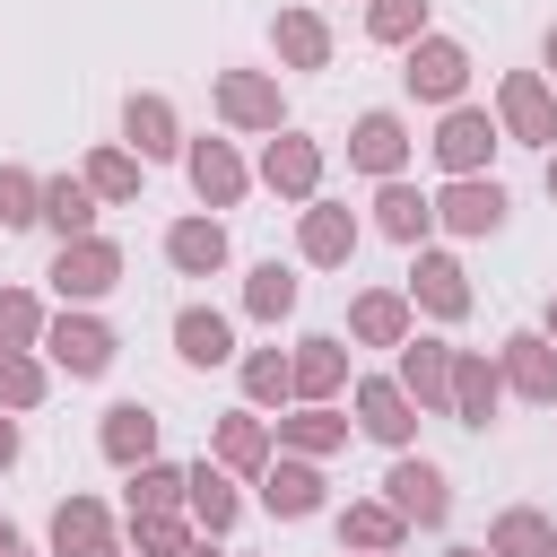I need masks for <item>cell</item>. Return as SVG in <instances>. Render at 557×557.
<instances>
[{"label":"cell","mask_w":557,"mask_h":557,"mask_svg":"<svg viewBox=\"0 0 557 557\" xmlns=\"http://www.w3.org/2000/svg\"><path fill=\"white\" fill-rule=\"evenodd\" d=\"M113 357H122V339H113L104 313H87V305H61V313H52V331H44V366H52V374L96 383V374H113Z\"/></svg>","instance_id":"cell-1"},{"label":"cell","mask_w":557,"mask_h":557,"mask_svg":"<svg viewBox=\"0 0 557 557\" xmlns=\"http://www.w3.org/2000/svg\"><path fill=\"white\" fill-rule=\"evenodd\" d=\"M209 104H218V122L244 131V139H278V131H287V96H278L270 70H218V78H209Z\"/></svg>","instance_id":"cell-2"},{"label":"cell","mask_w":557,"mask_h":557,"mask_svg":"<svg viewBox=\"0 0 557 557\" xmlns=\"http://www.w3.org/2000/svg\"><path fill=\"white\" fill-rule=\"evenodd\" d=\"M44 278H52V296H61V305H104V296L122 287V244H113V235H78V244H61V252H52V270H44Z\"/></svg>","instance_id":"cell-3"},{"label":"cell","mask_w":557,"mask_h":557,"mask_svg":"<svg viewBox=\"0 0 557 557\" xmlns=\"http://www.w3.org/2000/svg\"><path fill=\"white\" fill-rule=\"evenodd\" d=\"M392 357H400L392 383L418 400V418H453V339H444V331H409Z\"/></svg>","instance_id":"cell-4"},{"label":"cell","mask_w":557,"mask_h":557,"mask_svg":"<svg viewBox=\"0 0 557 557\" xmlns=\"http://www.w3.org/2000/svg\"><path fill=\"white\" fill-rule=\"evenodd\" d=\"M383 505H392L409 531H444V522H453V479H444L435 461H418V453H392V470H383Z\"/></svg>","instance_id":"cell-5"},{"label":"cell","mask_w":557,"mask_h":557,"mask_svg":"<svg viewBox=\"0 0 557 557\" xmlns=\"http://www.w3.org/2000/svg\"><path fill=\"white\" fill-rule=\"evenodd\" d=\"M400 87L418 96V104H461V87H470V44H453V35H418L409 52H400Z\"/></svg>","instance_id":"cell-6"},{"label":"cell","mask_w":557,"mask_h":557,"mask_svg":"<svg viewBox=\"0 0 557 557\" xmlns=\"http://www.w3.org/2000/svg\"><path fill=\"white\" fill-rule=\"evenodd\" d=\"M348 418H357V435H374L383 453H409V444H418V400H409L392 374H357V383H348Z\"/></svg>","instance_id":"cell-7"},{"label":"cell","mask_w":557,"mask_h":557,"mask_svg":"<svg viewBox=\"0 0 557 557\" xmlns=\"http://www.w3.org/2000/svg\"><path fill=\"white\" fill-rule=\"evenodd\" d=\"M496 131L522 148H557V87L540 70H505L496 78Z\"/></svg>","instance_id":"cell-8"},{"label":"cell","mask_w":557,"mask_h":557,"mask_svg":"<svg viewBox=\"0 0 557 557\" xmlns=\"http://www.w3.org/2000/svg\"><path fill=\"white\" fill-rule=\"evenodd\" d=\"M435 165H444V183H461V174H487V157L505 148V131H496V113L487 104H453L444 122H435Z\"/></svg>","instance_id":"cell-9"},{"label":"cell","mask_w":557,"mask_h":557,"mask_svg":"<svg viewBox=\"0 0 557 557\" xmlns=\"http://www.w3.org/2000/svg\"><path fill=\"white\" fill-rule=\"evenodd\" d=\"M122 148H131L139 165H165V157H183L191 139H183V113H174L157 87H131V96H122Z\"/></svg>","instance_id":"cell-10"},{"label":"cell","mask_w":557,"mask_h":557,"mask_svg":"<svg viewBox=\"0 0 557 557\" xmlns=\"http://www.w3.org/2000/svg\"><path fill=\"white\" fill-rule=\"evenodd\" d=\"M357 244H366V226H357L348 200H305V209H296V252H305L313 270H348Z\"/></svg>","instance_id":"cell-11"},{"label":"cell","mask_w":557,"mask_h":557,"mask_svg":"<svg viewBox=\"0 0 557 557\" xmlns=\"http://www.w3.org/2000/svg\"><path fill=\"white\" fill-rule=\"evenodd\" d=\"M252 487H261V505H270L278 522H313V513L331 505V479H322V461H305V453H278Z\"/></svg>","instance_id":"cell-12"},{"label":"cell","mask_w":557,"mask_h":557,"mask_svg":"<svg viewBox=\"0 0 557 557\" xmlns=\"http://www.w3.org/2000/svg\"><path fill=\"white\" fill-rule=\"evenodd\" d=\"M104 548H122V540H113V513H104V496H87V487H70V496L52 505V531H44V557H104Z\"/></svg>","instance_id":"cell-13"},{"label":"cell","mask_w":557,"mask_h":557,"mask_svg":"<svg viewBox=\"0 0 557 557\" xmlns=\"http://www.w3.org/2000/svg\"><path fill=\"white\" fill-rule=\"evenodd\" d=\"M496 374H505V392H513V400L557 409V348H548V331H505Z\"/></svg>","instance_id":"cell-14"},{"label":"cell","mask_w":557,"mask_h":557,"mask_svg":"<svg viewBox=\"0 0 557 557\" xmlns=\"http://www.w3.org/2000/svg\"><path fill=\"white\" fill-rule=\"evenodd\" d=\"M409 148H418V139H409V122H400L392 104H374V113H357V122H348V165H357V174H374V183H392V174L409 165Z\"/></svg>","instance_id":"cell-15"},{"label":"cell","mask_w":557,"mask_h":557,"mask_svg":"<svg viewBox=\"0 0 557 557\" xmlns=\"http://www.w3.org/2000/svg\"><path fill=\"white\" fill-rule=\"evenodd\" d=\"M261 183L278 191V200H322V139H305V131H278V139H261Z\"/></svg>","instance_id":"cell-16"},{"label":"cell","mask_w":557,"mask_h":557,"mask_svg":"<svg viewBox=\"0 0 557 557\" xmlns=\"http://www.w3.org/2000/svg\"><path fill=\"white\" fill-rule=\"evenodd\" d=\"M183 174H191V191H200V209L218 218V209H235L244 191H252V165L235 157V139H191L183 148Z\"/></svg>","instance_id":"cell-17"},{"label":"cell","mask_w":557,"mask_h":557,"mask_svg":"<svg viewBox=\"0 0 557 557\" xmlns=\"http://www.w3.org/2000/svg\"><path fill=\"white\" fill-rule=\"evenodd\" d=\"M400 287H409V305H418L426 322H461V313H470V270H461L453 252H435V244L409 261V278H400Z\"/></svg>","instance_id":"cell-18"},{"label":"cell","mask_w":557,"mask_h":557,"mask_svg":"<svg viewBox=\"0 0 557 557\" xmlns=\"http://www.w3.org/2000/svg\"><path fill=\"white\" fill-rule=\"evenodd\" d=\"M157 435H165V418H157L148 400H113V409H104V426H96V453L131 479V470H148V461H157Z\"/></svg>","instance_id":"cell-19"},{"label":"cell","mask_w":557,"mask_h":557,"mask_svg":"<svg viewBox=\"0 0 557 557\" xmlns=\"http://www.w3.org/2000/svg\"><path fill=\"white\" fill-rule=\"evenodd\" d=\"M505 183L496 174H461V183H444L435 191V226H453V235H496L505 226Z\"/></svg>","instance_id":"cell-20"},{"label":"cell","mask_w":557,"mask_h":557,"mask_svg":"<svg viewBox=\"0 0 557 557\" xmlns=\"http://www.w3.org/2000/svg\"><path fill=\"white\" fill-rule=\"evenodd\" d=\"M409 331H418L409 287H357V296H348V339H357V348H400Z\"/></svg>","instance_id":"cell-21"},{"label":"cell","mask_w":557,"mask_h":557,"mask_svg":"<svg viewBox=\"0 0 557 557\" xmlns=\"http://www.w3.org/2000/svg\"><path fill=\"white\" fill-rule=\"evenodd\" d=\"M496 409H505V374H496V357L487 348H453V426H496Z\"/></svg>","instance_id":"cell-22"},{"label":"cell","mask_w":557,"mask_h":557,"mask_svg":"<svg viewBox=\"0 0 557 557\" xmlns=\"http://www.w3.org/2000/svg\"><path fill=\"white\" fill-rule=\"evenodd\" d=\"M374 235H392V244H409V252H426V235H435V191H418L409 174H392V183H374Z\"/></svg>","instance_id":"cell-23"},{"label":"cell","mask_w":557,"mask_h":557,"mask_svg":"<svg viewBox=\"0 0 557 557\" xmlns=\"http://www.w3.org/2000/svg\"><path fill=\"white\" fill-rule=\"evenodd\" d=\"M209 461H218V470H235V479H261V470L278 461V444H270L261 409H226V418L209 426Z\"/></svg>","instance_id":"cell-24"},{"label":"cell","mask_w":557,"mask_h":557,"mask_svg":"<svg viewBox=\"0 0 557 557\" xmlns=\"http://www.w3.org/2000/svg\"><path fill=\"white\" fill-rule=\"evenodd\" d=\"M165 261H174L183 278H218V270L235 261L226 218H209V209H200V218H174V226H165Z\"/></svg>","instance_id":"cell-25"},{"label":"cell","mask_w":557,"mask_h":557,"mask_svg":"<svg viewBox=\"0 0 557 557\" xmlns=\"http://www.w3.org/2000/svg\"><path fill=\"white\" fill-rule=\"evenodd\" d=\"M174 357L200 366V374H218V366H235L244 348H235V322H226L218 305H183V313H174Z\"/></svg>","instance_id":"cell-26"},{"label":"cell","mask_w":557,"mask_h":557,"mask_svg":"<svg viewBox=\"0 0 557 557\" xmlns=\"http://www.w3.org/2000/svg\"><path fill=\"white\" fill-rule=\"evenodd\" d=\"M357 435V418L339 409V400H296L287 418H278V453H305V461H322V453H339Z\"/></svg>","instance_id":"cell-27"},{"label":"cell","mask_w":557,"mask_h":557,"mask_svg":"<svg viewBox=\"0 0 557 557\" xmlns=\"http://www.w3.org/2000/svg\"><path fill=\"white\" fill-rule=\"evenodd\" d=\"M183 513H191V531H200V540H226V531L244 522V487H235V470L191 461V496H183Z\"/></svg>","instance_id":"cell-28"},{"label":"cell","mask_w":557,"mask_h":557,"mask_svg":"<svg viewBox=\"0 0 557 557\" xmlns=\"http://www.w3.org/2000/svg\"><path fill=\"white\" fill-rule=\"evenodd\" d=\"M287 366H296V400H339L348 392V339H331V331H305L287 348Z\"/></svg>","instance_id":"cell-29"},{"label":"cell","mask_w":557,"mask_h":557,"mask_svg":"<svg viewBox=\"0 0 557 557\" xmlns=\"http://www.w3.org/2000/svg\"><path fill=\"white\" fill-rule=\"evenodd\" d=\"M270 52H278V70H331V17L322 9H278Z\"/></svg>","instance_id":"cell-30"},{"label":"cell","mask_w":557,"mask_h":557,"mask_svg":"<svg viewBox=\"0 0 557 557\" xmlns=\"http://www.w3.org/2000/svg\"><path fill=\"white\" fill-rule=\"evenodd\" d=\"M96 191H87V174H44V226L61 235V244H78V235H96Z\"/></svg>","instance_id":"cell-31"},{"label":"cell","mask_w":557,"mask_h":557,"mask_svg":"<svg viewBox=\"0 0 557 557\" xmlns=\"http://www.w3.org/2000/svg\"><path fill=\"white\" fill-rule=\"evenodd\" d=\"M400 540H409V522H400L383 496H348V505H339V548H383V557H400Z\"/></svg>","instance_id":"cell-32"},{"label":"cell","mask_w":557,"mask_h":557,"mask_svg":"<svg viewBox=\"0 0 557 557\" xmlns=\"http://www.w3.org/2000/svg\"><path fill=\"white\" fill-rule=\"evenodd\" d=\"M78 174H87V191H96L104 209H122V200H139V183H148V165H139V157H131L122 139H104V148H87V165H78Z\"/></svg>","instance_id":"cell-33"},{"label":"cell","mask_w":557,"mask_h":557,"mask_svg":"<svg viewBox=\"0 0 557 557\" xmlns=\"http://www.w3.org/2000/svg\"><path fill=\"white\" fill-rule=\"evenodd\" d=\"M235 374H244V409H287V400H296V366H287V348H244Z\"/></svg>","instance_id":"cell-34"},{"label":"cell","mask_w":557,"mask_h":557,"mask_svg":"<svg viewBox=\"0 0 557 557\" xmlns=\"http://www.w3.org/2000/svg\"><path fill=\"white\" fill-rule=\"evenodd\" d=\"M487 548H496V557H557V522H548L540 505H505V513L487 522Z\"/></svg>","instance_id":"cell-35"},{"label":"cell","mask_w":557,"mask_h":557,"mask_svg":"<svg viewBox=\"0 0 557 557\" xmlns=\"http://www.w3.org/2000/svg\"><path fill=\"white\" fill-rule=\"evenodd\" d=\"M296 296H305V287H296V270H287V261H252V270H244V313H252V322H270V331L296 313Z\"/></svg>","instance_id":"cell-36"},{"label":"cell","mask_w":557,"mask_h":557,"mask_svg":"<svg viewBox=\"0 0 557 557\" xmlns=\"http://www.w3.org/2000/svg\"><path fill=\"white\" fill-rule=\"evenodd\" d=\"M183 496H191V470H174V461H148V470H131V487H122L131 513H183Z\"/></svg>","instance_id":"cell-37"},{"label":"cell","mask_w":557,"mask_h":557,"mask_svg":"<svg viewBox=\"0 0 557 557\" xmlns=\"http://www.w3.org/2000/svg\"><path fill=\"white\" fill-rule=\"evenodd\" d=\"M44 392H52V366L35 357V348H0V409L17 418V409H44Z\"/></svg>","instance_id":"cell-38"},{"label":"cell","mask_w":557,"mask_h":557,"mask_svg":"<svg viewBox=\"0 0 557 557\" xmlns=\"http://www.w3.org/2000/svg\"><path fill=\"white\" fill-rule=\"evenodd\" d=\"M44 331H52L44 296L35 287H0V348H44Z\"/></svg>","instance_id":"cell-39"},{"label":"cell","mask_w":557,"mask_h":557,"mask_svg":"<svg viewBox=\"0 0 557 557\" xmlns=\"http://www.w3.org/2000/svg\"><path fill=\"white\" fill-rule=\"evenodd\" d=\"M426 9H435V0H366V35H374V44H400V52H409V44L426 35Z\"/></svg>","instance_id":"cell-40"},{"label":"cell","mask_w":557,"mask_h":557,"mask_svg":"<svg viewBox=\"0 0 557 557\" xmlns=\"http://www.w3.org/2000/svg\"><path fill=\"white\" fill-rule=\"evenodd\" d=\"M200 531H191V513H131V557H174V548H191Z\"/></svg>","instance_id":"cell-41"},{"label":"cell","mask_w":557,"mask_h":557,"mask_svg":"<svg viewBox=\"0 0 557 557\" xmlns=\"http://www.w3.org/2000/svg\"><path fill=\"white\" fill-rule=\"evenodd\" d=\"M0 226H9V235H17V226H44V174L0 165Z\"/></svg>","instance_id":"cell-42"},{"label":"cell","mask_w":557,"mask_h":557,"mask_svg":"<svg viewBox=\"0 0 557 557\" xmlns=\"http://www.w3.org/2000/svg\"><path fill=\"white\" fill-rule=\"evenodd\" d=\"M17 453H26V444H17V418L0 409V470H17Z\"/></svg>","instance_id":"cell-43"},{"label":"cell","mask_w":557,"mask_h":557,"mask_svg":"<svg viewBox=\"0 0 557 557\" xmlns=\"http://www.w3.org/2000/svg\"><path fill=\"white\" fill-rule=\"evenodd\" d=\"M540 78H548V87H557V26H548V35H540Z\"/></svg>","instance_id":"cell-44"},{"label":"cell","mask_w":557,"mask_h":557,"mask_svg":"<svg viewBox=\"0 0 557 557\" xmlns=\"http://www.w3.org/2000/svg\"><path fill=\"white\" fill-rule=\"evenodd\" d=\"M9 548H26V540H17V522H9V513H0V557H9Z\"/></svg>","instance_id":"cell-45"},{"label":"cell","mask_w":557,"mask_h":557,"mask_svg":"<svg viewBox=\"0 0 557 557\" xmlns=\"http://www.w3.org/2000/svg\"><path fill=\"white\" fill-rule=\"evenodd\" d=\"M444 557H496V548H487V540H461V548H444Z\"/></svg>","instance_id":"cell-46"},{"label":"cell","mask_w":557,"mask_h":557,"mask_svg":"<svg viewBox=\"0 0 557 557\" xmlns=\"http://www.w3.org/2000/svg\"><path fill=\"white\" fill-rule=\"evenodd\" d=\"M540 331H548V348H557V296H548V322H540Z\"/></svg>","instance_id":"cell-47"},{"label":"cell","mask_w":557,"mask_h":557,"mask_svg":"<svg viewBox=\"0 0 557 557\" xmlns=\"http://www.w3.org/2000/svg\"><path fill=\"white\" fill-rule=\"evenodd\" d=\"M174 557H209V540H191V548H174Z\"/></svg>","instance_id":"cell-48"},{"label":"cell","mask_w":557,"mask_h":557,"mask_svg":"<svg viewBox=\"0 0 557 557\" xmlns=\"http://www.w3.org/2000/svg\"><path fill=\"white\" fill-rule=\"evenodd\" d=\"M548 200H557V148H548Z\"/></svg>","instance_id":"cell-49"},{"label":"cell","mask_w":557,"mask_h":557,"mask_svg":"<svg viewBox=\"0 0 557 557\" xmlns=\"http://www.w3.org/2000/svg\"><path fill=\"white\" fill-rule=\"evenodd\" d=\"M339 557H383V548H339Z\"/></svg>","instance_id":"cell-50"},{"label":"cell","mask_w":557,"mask_h":557,"mask_svg":"<svg viewBox=\"0 0 557 557\" xmlns=\"http://www.w3.org/2000/svg\"><path fill=\"white\" fill-rule=\"evenodd\" d=\"M104 557H131V548H104Z\"/></svg>","instance_id":"cell-51"},{"label":"cell","mask_w":557,"mask_h":557,"mask_svg":"<svg viewBox=\"0 0 557 557\" xmlns=\"http://www.w3.org/2000/svg\"><path fill=\"white\" fill-rule=\"evenodd\" d=\"M9 557H35V548H9Z\"/></svg>","instance_id":"cell-52"}]
</instances>
